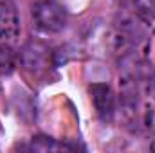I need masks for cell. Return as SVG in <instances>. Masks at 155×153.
<instances>
[{
  "mask_svg": "<svg viewBox=\"0 0 155 153\" xmlns=\"http://www.w3.org/2000/svg\"><path fill=\"white\" fill-rule=\"evenodd\" d=\"M20 34V15L13 2L0 0V41H11Z\"/></svg>",
  "mask_w": 155,
  "mask_h": 153,
  "instance_id": "cell-4",
  "label": "cell"
},
{
  "mask_svg": "<svg viewBox=\"0 0 155 153\" xmlns=\"http://www.w3.org/2000/svg\"><path fill=\"white\" fill-rule=\"evenodd\" d=\"M134 5L141 16L146 20H155V0H134Z\"/></svg>",
  "mask_w": 155,
  "mask_h": 153,
  "instance_id": "cell-8",
  "label": "cell"
},
{
  "mask_svg": "<svg viewBox=\"0 0 155 153\" xmlns=\"http://www.w3.org/2000/svg\"><path fill=\"white\" fill-rule=\"evenodd\" d=\"M88 92H90V99H92V105H94V110L97 117L103 121V122H112L114 117H116V94L112 90L110 85L107 83H92L88 86Z\"/></svg>",
  "mask_w": 155,
  "mask_h": 153,
  "instance_id": "cell-3",
  "label": "cell"
},
{
  "mask_svg": "<svg viewBox=\"0 0 155 153\" xmlns=\"http://www.w3.org/2000/svg\"><path fill=\"white\" fill-rule=\"evenodd\" d=\"M31 15L35 27L45 34H56L67 25V13L56 0H35Z\"/></svg>",
  "mask_w": 155,
  "mask_h": 153,
  "instance_id": "cell-1",
  "label": "cell"
},
{
  "mask_svg": "<svg viewBox=\"0 0 155 153\" xmlns=\"http://www.w3.org/2000/svg\"><path fill=\"white\" fill-rule=\"evenodd\" d=\"M33 150L38 151H56V150H72L74 146H67V144H60L56 141H52L51 137H33Z\"/></svg>",
  "mask_w": 155,
  "mask_h": 153,
  "instance_id": "cell-7",
  "label": "cell"
},
{
  "mask_svg": "<svg viewBox=\"0 0 155 153\" xmlns=\"http://www.w3.org/2000/svg\"><path fill=\"white\" fill-rule=\"evenodd\" d=\"M137 128L144 130L150 135H155V94L146 96V99H141L137 114Z\"/></svg>",
  "mask_w": 155,
  "mask_h": 153,
  "instance_id": "cell-5",
  "label": "cell"
},
{
  "mask_svg": "<svg viewBox=\"0 0 155 153\" xmlns=\"http://www.w3.org/2000/svg\"><path fill=\"white\" fill-rule=\"evenodd\" d=\"M16 54L15 50L5 45V43H0V76H9L15 67H16Z\"/></svg>",
  "mask_w": 155,
  "mask_h": 153,
  "instance_id": "cell-6",
  "label": "cell"
},
{
  "mask_svg": "<svg viewBox=\"0 0 155 153\" xmlns=\"http://www.w3.org/2000/svg\"><path fill=\"white\" fill-rule=\"evenodd\" d=\"M18 61L25 72L33 76H43L54 65V54L49 49V45H45L43 41L31 40L20 49Z\"/></svg>",
  "mask_w": 155,
  "mask_h": 153,
  "instance_id": "cell-2",
  "label": "cell"
}]
</instances>
